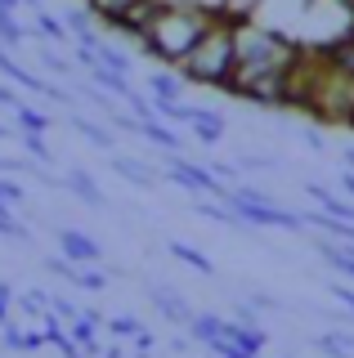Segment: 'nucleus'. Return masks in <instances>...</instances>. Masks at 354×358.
I'll list each match as a JSON object with an SVG mask.
<instances>
[{
    "mask_svg": "<svg viewBox=\"0 0 354 358\" xmlns=\"http://www.w3.org/2000/svg\"><path fill=\"white\" fill-rule=\"evenodd\" d=\"M94 54H99V63H108V67H117V72H126V76H130V54H121L117 45L99 41V45H94Z\"/></svg>",
    "mask_w": 354,
    "mask_h": 358,
    "instance_id": "nucleus-23",
    "label": "nucleus"
},
{
    "mask_svg": "<svg viewBox=\"0 0 354 358\" xmlns=\"http://www.w3.org/2000/svg\"><path fill=\"white\" fill-rule=\"evenodd\" d=\"M341 193H346V197L354 201V171H346V175H341Z\"/></svg>",
    "mask_w": 354,
    "mask_h": 358,
    "instance_id": "nucleus-39",
    "label": "nucleus"
},
{
    "mask_svg": "<svg viewBox=\"0 0 354 358\" xmlns=\"http://www.w3.org/2000/svg\"><path fill=\"white\" fill-rule=\"evenodd\" d=\"M113 171L126 179V184H135V188H157V175L148 171L143 162H135V157H121V152H113Z\"/></svg>",
    "mask_w": 354,
    "mask_h": 358,
    "instance_id": "nucleus-10",
    "label": "nucleus"
},
{
    "mask_svg": "<svg viewBox=\"0 0 354 358\" xmlns=\"http://www.w3.org/2000/svg\"><path fill=\"white\" fill-rule=\"evenodd\" d=\"M143 291H148L153 309H157V313H162L166 322H175V327H189V318H193V313H197V309L189 305V300L180 296V291H171V287H162V282H148V287H143Z\"/></svg>",
    "mask_w": 354,
    "mask_h": 358,
    "instance_id": "nucleus-4",
    "label": "nucleus"
},
{
    "mask_svg": "<svg viewBox=\"0 0 354 358\" xmlns=\"http://www.w3.org/2000/svg\"><path fill=\"white\" fill-rule=\"evenodd\" d=\"M139 134H143L148 143H157V148H166V152H180V148H184V139H180L171 126H166L162 117H143V121H139Z\"/></svg>",
    "mask_w": 354,
    "mask_h": 358,
    "instance_id": "nucleus-9",
    "label": "nucleus"
},
{
    "mask_svg": "<svg viewBox=\"0 0 354 358\" xmlns=\"http://www.w3.org/2000/svg\"><path fill=\"white\" fill-rule=\"evenodd\" d=\"M99 358H126V350H121V345H108V350L99 354Z\"/></svg>",
    "mask_w": 354,
    "mask_h": 358,
    "instance_id": "nucleus-43",
    "label": "nucleus"
},
{
    "mask_svg": "<svg viewBox=\"0 0 354 358\" xmlns=\"http://www.w3.org/2000/svg\"><path fill=\"white\" fill-rule=\"evenodd\" d=\"M14 121H18V130H36V134L50 130V117H45V112H36L31 103H18L14 108Z\"/></svg>",
    "mask_w": 354,
    "mask_h": 358,
    "instance_id": "nucleus-20",
    "label": "nucleus"
},
{
    "mask_svg": "<svg viewBox=\"0 0 354 358\" xmlns=\"http://www.w3.org/2000/svg\"><path fill=\"white\" fill-rule=\"evenodd\" d=\"M76 287H81V291H104L108 287V273L99 264H81V268H76Z\"/></svg>",
    "mask_w": 354,
    "mask_h": 358,
    "instance_id": "nucleus-25",
    "label": "nucleus"
},
{
    "mask_svg": "<svg viewBox=\"0 0 354 358\" xmlns=\"http://www.w3.org/2000/svg\"><path fill=\"white\" fill-rule=\"evenodd\" d=\"M72 130H76V134H85L94 148H113V134H108L104 126H94L90 117H72Z\"/></svg>",
    "mask_w": 354,
    "mask_h": 358,
    "instance_id": "nucleus-21",
    "label": "nucleus"
},
{
    "mask_svg": "<svg viewBox=\"0 0 354 358\" xmlns=\"http://www.w3.org/2000/svg\"><path fill=\"white\" fill-rule=\"evenodd\" d=\"M45 268H50L54 278H68V282H76V268H81V264H72L68 255H50V260H45Z\"/></svg>",
    "mask_w": 354,
    "mask_h": 358,
    "instance_id": "nucleus-29",
    "label": "nucleus"
},
{
    "mask_svg": "<svg viewBox=\"0 0 354 358\" xmlns=\"http://www.w3.org/2000/svg\"><path fill=\"white\" fill-rule=\"evenodd\" d=\"M18 5H23V0H0V9H9V14H14Z\"/></svg>",
    "mask_w": 354,
    "mask_h": 358,
    "instance_id": "nucleus-44",
    "label": "nucleus"
},
{
    "mask_svg": "<svg viewBox=\"0 0 354 358\" xmlns=\"http://www.w3.org/2000/svg\"><path fill=\"white\" fill-rule=\"evenodd\" d=\"M247 305H251V309H278V296H264V291H251V296H247Z\"/></svg>",
    "mask_w": 354,
    "mask_h": 358,
    "instance_id": "nucleus-35",
    "label": "nucleus"
},
{
    "mask_svg": "<svg viewBox=\"0 0 354 358\" xmlns=\"http://www.w3.org/2000/svg\"><path fill=\"white\" fill-rule=\"evenodd\" d=\"M130 5H135V0H85V9H90L99 22H108V27H113V22L126 14Z\"/></svg>",
    "mask_w": 354,
    "mask_h": 358,
    "instance_id": "nucleus-18",
    "label": "nucleus"
},
{
    "mask_svg": "<svg viewBox=\"0 0 354 358\" xmlns=\"http://www.w3.org/2000/svg\"><path fill=\"white\" fill-rule=\"evenodd\" d=\"M318 255H323V260L337 268V273H346V278H354V246L346 251V246H337V242H323L318 246Z\"/></svg>",
    "mask_w": 354,
    "mask_h": 358,
    "instance_id": "nucleus-16",
    "label": "nucleus"
},
{
    "mask_svg": "<svg viewBox=\"0 0 354 358\" xmlns=\"http://www.w3.org/2000/svg\"><path fill=\"white\" fill-rule=\"evenodd\" d=\"M197 215L225 224V229H242V215H238L234 206H229V201H220V197H202V201H197Z\"/></svg>",
    "mask_w": 354,
    "mask_h": 358,
    "instance_id": "nucleus-13",
    "label": "nucleus"
},
{
    "mask_svg": "<svg viewBox=\"0 0 354 358\" xmlns=\"http://www.w3.org/2000/svg\"><path fill=\"white\" fill-rule=\"evenodd\" d=\"M341 162H346V171H354V143H346V148H341Z\"/></svg>",
    "mask_w": 354,
    "mask_h": 358,
    "instance_id": "nucleus-42",
    "label": "nucleus"
},
{
    "mask_svg": "<svg viewBox=\"0 0 354 358\" xmlns=\"http://www.w3.org/2000/svg\"><path fill=\"white\" fill-rule=\"evenodd\" d=\"M108 331H113L117 341H135V336L143 331V322L130 318V313H117V318H108Z\"/></svg>",
    "mask_w": 354,
    "mask_h": 358,
    "instance_id": "nucleus-24",
    "label": "nucleus"
},
{
    "mask_svg": "<svg viewBox=\"0 0 354 358\" xmlns=\"http://www.w3.org/2000/svg\"><path fill=\"white\" fill-rule=\"evenodd\" d=\"M36 31H41L45 41H54V45H68V36H72V31H68V22H63V18L45 14V5L36 9Z\"/></svg>",
    "mask_w": 354,
    "mask_h": 358,
    "instance_id": "nucleus-15",
    "label": "nucleus"
},
{
    "mask_svg": "<svg viewBox=\"0 0 354 358\" xmlns=\"http://www.w3.org/2000/svg\"><path fill=\"white\" fill-rule=\"evenodd\" d=\"M318 350H327L332 358H354V331H323Z\"/></svg>",
    "mask_w": 354,
    "mask_h": 358,
    "instance_id": "nucleus-17",
    "label": "nucleus"
},
{
    "mask_svg": "<svg viewBox=\"0 0 354 358\" xmlns=\"http://www.w3.org/2000/svg\"><path fill=\"white\" fill-rule=\"evenodd\" d=\"M193 134H197V143H206V148H211V143H220L225 139V117H220V112H211V108H193Z\"/></svg>",
    "mask_w": 354,
    "mask_h": 358,
    "instance_id": "nucleus-8",
    "label": "nucleus"
},
{
    "mask_svg": "<svg viewBox=\"0 0 354 358\" xmlns=\"http://www.w3.org/2000/svg\"><path fill=\"white\" fill-rule=\"evenodd\" d=\"M148 94H153V99H180V94H184L180 67H175V72H153V76H148Z\"/></svg>",
    "mask_w": 354,
    "mask_h": 358,
    "instance_id": "nucleus-14",
    "label": "nucleus"
},
{
    "mask_svg": "<svg viewBox=\"0 0 354 358\" xmlns=\"http://www.w3.org/2000/svg\"><path fill=\"white\" fill-rule=\"evenodd\" d=\"M166 171H171V179L180 188H189V193H197V197H220L225 201V193H229V184L211 171V166H197L184 152H166Z\"/></svg>",
    "mask_w": 354,
    "mask_h": 358,
    "instance_id": "nucleus-3",
    "label": "nucleus"
},
{
    "mask_svg": "<svg viewBox=\"0 0 354 358\" xmlns=\"http://www.w3.org/2000/svg\"><path fill=\"white\" fill-rule=\"evenodd\" d=\"M305 148H309V152H327V143H323V139H318V134H314V130H309V134H305Z\"/></svg>",
    "mask_w": 354,
    "mask_h": 358,
    "instance_id": "nucleus-38",
    "label": "nucleus"
},
{
    "mask_svg": "<svg viewBox=\"0 0 354 358\" xmlns=\"http://www.w3.org/2000/svg\"><path fill=\"white\" fill-rule=\"evenodd\" d=\"M211 171H215L220 179H225L229 188H234V179H238V171H242V166H238V162H211Z\"/></svg>",
    "mask_w": 354,
    "mask_h": 358,
    "instance_id": "nucleus-32",
    "label": "nucleus"
},
{
    "mask_svg": "<svg viewBox=\"0 0 354 358\" xmlns=\"http://www.w3.org/2000/svg\"><path fill=\"white\" fill-rule=\"evenodd\" d=\"M225 336L234 345H242L247 354H264V345H269V331H264L260 322H242V318H229L225 322Z\"/></svg>",
    "mask_w": 354,
    "mask_h": 358,
    "instance_id": "nucleus-6",
    "label": "nucleus"
},
{
    "mask_svg": "<svg viewBox=\"0 0 354 358\" xmlns=\"http://www.w3.org/2000/svg\"><path fill=\"white\" fill-rule=\"evenodd\" d=\"M0 103H5L9 112H14L18 103H23V99H18V94H14V90H9V85H0Z\"/></svg>",
    "mask_w": 354,
    "mask_h": 358,
    "instance_id": "nucleus-37",
    "label": "nucleus"
},
{
    "mask_svg": "<svg viewBox=\"0 0 354 358\" xmlns=\"http://www.w3.org/2000/svg\"><path fill=\"white\" fill-rule=\"evenodd\" d=\"M225 322L229 318H220V313H193V318H189V336L202 341V345H215L220 336H225Z\"/></svg>",
    "mask_w": 354,
    "mask_h": 358,
    "instance_id": "nucleus-12",
    "label": "nucleus"
},
{
    "mask_svg": "<svg viewBox=\"0 0 354 358\" xmlns=\"http://www.w3.org/2000/svg\"><path fill=\"white\" fill-rule=\"evenodd\" d=\"M63 188H68L72 197H81L85 206H104V193H99V184L90 179V171H68L63 175Z\"/></svg>",
    "mask_w": 354,
    "mask_h": 358,
    "instance_id": "nucleus-11",
    "label": "nucleus"
},
{
    "mask_svg": "<svg viewBox=\"0 0 354 358\" xmlns=\"http://www.w3.org/2000/svg\"><path fill=\"white\" fill-rule=\"evenodd\" d=\"M59 246L72 264H104V246L81 229H59Z\"/></svg>",
    "mask_w": 354,
    "mask_h": 358,
    "instance_id": "nucleus-5",
    "label": "nucleus"
},
{
    "mask_svg": "<svg viewBox=\"0 0 354 358\" xmlns=\"http://www.w3.org/2000/svg\"><path fill=\"white\" fill-rule=\"evenodd\" d=\"M238 166L242 171H274L278 157H264V152H238Z\"/></svg>",
    "mask_w": 354,
    "mask_h": 358,
    "instance_id": "nucleus-28",
    "label": "nucleus"
},
{
    "mask_svg": "<svg viewBox=\"0 0 354 358\" xmlns=\"http://www.w3.org/2000/svg\"><path fill=\"white\" fill-rule=\"evenodd\" d=\"M18 305H23L31 318H41V313H50V296H45V291H23V296H18Z\"/></svg>",
    "mask_w": 354,
    "mask_h": 358,
    "instance_id": "nucleus-26",
    "label": "nucleus"
},
{
    "mask_svg": "<svg viewBox=\"0 0 354 358\" xmlns=\"http://www.w3.org/2000/svg\"><path fill=\"white\" fill-rule=\"evenodd\" d=\"M189 341H193V336H171V350L184 354V350H189Z\"/></svg>",
    "mask_w": 354,
    "mask_h": 358,
    "instance_id": "nucleus-40",
    "label": "nucleus"
},
{
    "mask_svg": "<svg viewBox=\"0 0 354 358\" xmlns=\"http://www.w3.org/2000/svg\"><path fill=\"white\" fill-rule=\"evenodd\" d=\"M41 63H45L50 72H59V76H68V72H72V67H68V59H59L54 50H41Z\"/></svg>",
    "mask_w": 354,
    "mask_h": 358,
    "instance_id": "nucleus-31",
    "label": "nucleus"
},
{
    "mask_svg": "<svg viewBox=\"0 0 354 358\" xmlns=\"http://www.w3.org/2000/svg\"><path fill=\"white\" fill-rule=\"evenodd\" d=\"M59 354H63V358H85V354H81V345H76V341H72V345H63Z\"/></svg>",
    "mask_w": 354,
    "mask_h": 358,
    "instance_id": "nucleus-41",
    "label": "nucleus"
},
{
    "mask_svg": "<svg viewBox=\"0 0 354 358\" xmlns=\"http://www.w3.org/2000/svg\"><path fill=\"white\" fill-rule=\"evenodd\" d=\"M50 309H54V313H63V318H68V322L76 318V313H81V309H76L68 296H50Z\"/></svg>",
    "mask_w": 354,
    "mask_h": 358,
    "instance_id": "nucleus-33",
    "label": "nucleus"
},
{
    "mask_svg": "<svg viewBox=\"0 0 354 358\" xmlns=\"http://www.w3.org/2000/svg\"><path fill=\"white\" fill-rule=\"evenodd\" d=\"M332 296H337V300H341V305H346V309L354 313V291H350V287H341V282H332Z\"/></svg>",
    "mask_w": 354,
    "mask_h": 358,
    "instance_id": "nucleus-36",
    "label": "nucleus"
},
{
    "mask_svg": "<svg viewBox=\"0 0 354 358\" xmlns=\"http://www.w3.org/2000/svg\"><path fill=\"white\" fill-rule=\"evenodd\" d=\"M0 238H14V242H27L31 233H27V224H18L9 210H0Z\"/></svg>",
    "mask_w": 354,
    "mask_h": 358,
    "instance_id": "nucleus-27",
    "label": "nucleus"
},
{
    "mask_svg": "<svg viewBox=\"0 0 354 358\" xmlns=\"http://www.w3.org/2000/svg\"><path fill=\"white\" fill-rule=\"evenodd\" d=\"M242 14H225V9H220V18L206 27V36L197 41L180 63H175L189 85H211V90H225L229 85L234 63H238V54H234V22Z\"/></svg>",
    "mask_w": 354,
    "mask_h": 358,
    "instance_id": "nucleus-2",
    "label": "nucleus"
},
{
    "mask_svg": "<svg viewBox=\"0 0 354 358\" xmlns=\"http://www.w3.org/2000/svg\"><path fill=\"white\" fill-rule=\"evenodd\" d=\"M0 139H14V130H9V126H0Z\"/></svg>",
    "mask_w": 354,
    "mask_h": 358,
    "instance_id": "nucleus-45",
    "label": "nucleus"
},
{
    "mask_svg": "<svg viewBox=\"0 0 354 358\" xmlns=\"http://www.w3.org/2000/svg\"><path fill=\"white\" fill-rule=\"evenodd\" d=\"M0 197H5L9 206H18V201H23V188H18L14 179H0Z\"/></svg>",
    "mask_w": 354,
    "mask_h": 358,
    "instance_id": "nucleus-34",
    "label": "nucleus"
},
{
    "mask_svg": "<svg viewBox=\"0 0 354 358\" xmlns=\"http://www.w3.org/2000/svg\"><path fill=\"white\" fill-rule=\"evenodd\" d=\"M130 358H153V354H148V350H139V354H130Z\"/></svg>",
    "mask_w": 354,
    "mask_h": 358,
    "instance_id": "nucleus-46",
    "label": "nucleus"
},
{
    "mask_svg": "<svg viewBox=\"0 0 354 358\" xmlns=\"http://www.w3.org/2000/svg\"><path fill=\"white\" fill-rule=\"evenodd\" d=\"M220 18V5H197V0H162L153 22L143 27L139 45L162 63H180L197 41L206 36V27Z\"/></svg>",
    "mask_w": 354,
    "mask_h": 358,
    "instance_id": "nucleus-1",
    "label": "nucleus"
},
{
    "mask_svg": "<svg viewBox=\"0 0 354 358\" xmlns=\"http://www.w3.org/2000/svg\"><path fill=\"white\" fill-rule=\"evenodd\" d=\"M14 287H9V282H0V327H5V322H14V318H9V309H14Z\"/></svg>",
    "mask_w": 354,
    "mask_h": 358,
    "instance_id": "nucleus-30",
    "label": "nucleus"
},
{
    "mask_svg": "<svg viewBox=\"0 0 354 358\" xmlns=\"http://www.w3.org/2000/svg\"><path fill=\"white\" fill-rule=\"evenodd\" d=\"M90 72V81L104 90V94H117V99H130L135 90H130V76L126 72H117V67H108V63H94V67H85Z\"/></svg>",
    "mask_w": 354,
    "mask_h": 358,
    "instance_id": "nucleus-7",
    "label": "nucleus"
},
{
    "mask_svg": "<svg viewBox=\"0 0 354 358\" xmlns=\"http://www.w3.org/2000/svg\"><path fill=\"white\" fill-rule=\"evenodd\" d=\"M171 255H175V260H180V264H189V268H197V273H215V264L206 260L202 251H193L189 242H171Z\"/></svg>",
    "mask_w": 354,
    "mask_h": 358,
    "instance_id": "nucleus-19",
    "label": "nucleus"
},
{
    "mask_svg": "<svg viewBox=\"0 0 354 358\" xmlns=\"http://www.w3.org/2000/svg\"><path fill=\"white\" fill-rule=\"evenodd\" d=\"M18 143H23V148L36 157L41 166H50L54 162V152H50V143H45V134H36V130H18Z\"/></svg>",
    "mask_w": 354,
    "mask_h": 358,
    "instance_id": "nucleus-22",
    "label": "nucleus"
}]
</instances>
